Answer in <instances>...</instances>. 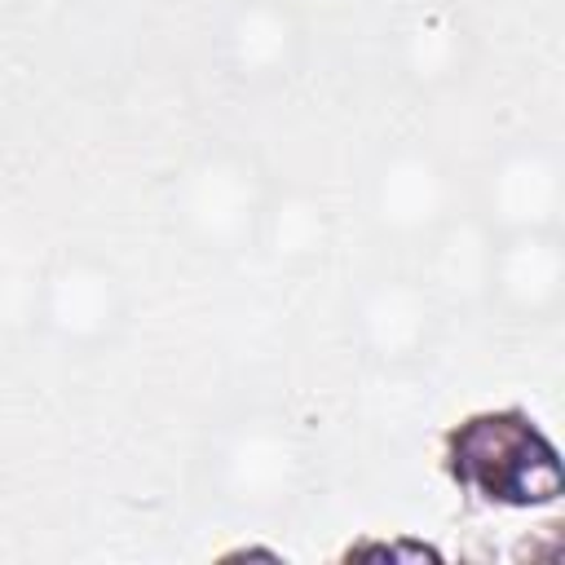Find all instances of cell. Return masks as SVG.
Here are the masks:
<instances>
[{"instance_id":"cell-1","label":"cell","mask_w":565,"mask_h":565,"mask_svg":"<svg viewBox=\"0 0 565 565\" xmlns=\"http://www.w3.org/2000/svg\"><path fill=\"white\" fill-rule=\"evenodd\" d=\"M459 472L499 499H552L561 490L556 455L521 419H477L459 437Z\"/></svg>"}]
</instances>
